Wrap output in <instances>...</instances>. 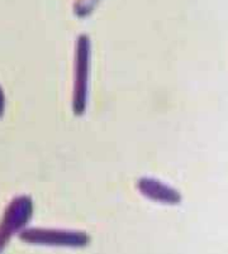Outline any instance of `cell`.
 I'll return each mask as SVG.
<instances>
[{"instance_id": "obj_1", "label": "cell", "mask_w": 228, "mask_h": 254, "mask_svg": "<svg viewBox=\"0 0 228 254\" xmlns=\"http://www.w3.org/2000/svg\"><path fill=\"white\" fill-rule=\"evenodd\" d=\"M91 42L87 34H80L75 41L74 51V89L73 112L76 117L85 114L89 98Z\"/></svg>"}, {"instance_id": "obj_2", "label": "cell", "mask_w": 228, "mask_h": 254, "mask_svg": "<svg viewBox=\"0 0 228 254\" xmlns=\"http://www.w3.org/2000/svg\"><path fill=\"white\" fill-rule=\"evenodd\" d=\"M33 215V201L28 195L13 197L0 219V254L15 234H20Z\"/></svg>"}, {"instance_id": "obj_3", "label": "cell", "mask_w": 228, "mask_h": 254, "mask_svg": "<svg viewBox=\"0 0 228 254\" xmlns=\"http://www.w3.org/2000/svg\"><path fill=\"white\" fill-rule=\"evenodd\" d=\"M22 242L33 246L85 248L90 243V237L85 232L52 228H27L19 234Z\"/></svg>"}, {"instance_id": "obj_4", "label": "cell", "mask_w": 228, "mask_h": 254, "mask_svg": "<svg viewBox=\"0 0 228 254\" xmlns=\"http://www.w3.org/2000/svg\"><path fill=\"white\" fill-rule=\"evenodd\" d=\"M137 190L142 196L163 205H179L183 200V196L176 189L163 184L153 177H141L137 180Z\"/></svg>"}, {"instance_id": "obj_5", "label": "cell", "mask_w": 228, "mask_h": 254, "mask_svg": "<svg viewBox=\"0 0 228 254\" xmlns=\"http://www.w3.org/2000/svg\"><path fill=\"white\" fill-rule=\"evenodd\" d=\"M100 0H75L74 3V14L77 18H87L93 14Z\"/></svg>"}, {"instance_id": "obj_6", "label": "cell", "mask_w": 228, "mask_h": 254, "mask_svg": "<svg viewBox=\"0 0 228 254\" xmlns=\"http://www.w3.org/2000/svg\"><path fill=\"white\" fill-rule=\"evenodd\" d=\"M4 112H5V95H4V91L0 86V118L4 115Z\"/></svg>"}]
</instances>
